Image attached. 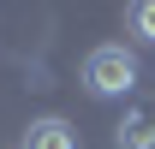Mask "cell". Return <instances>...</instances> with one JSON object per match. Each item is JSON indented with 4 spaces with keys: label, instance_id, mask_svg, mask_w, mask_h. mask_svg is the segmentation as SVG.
<instances>
[{
    "label": "cell",
    "instance_id": "6da1fadb",
    "mask_svg": "<svg viewBox=\"0 0 155 149\" xmlns=\"http://www.w3.org/2000/svg\"><path fill=\"white\" fill-rule=\"evenodd\" d=\"M84 90L101 95V101L131 95V90H137V54H131V48H119V42L90 48V60H84Z\"/></svg>",
    "mask_w": 155,
    "mask_h": 149
},
{
    "label": "cell",
    "instance_id": "7a4b0ae2",
    "mask_svg": "<svg viewBox=\"0 0 155 149\" xmlns=\"http://www.w3.org/2000/svg\"><path fill=\"white\" fill-rule=\"evenodd\" d=\"M114 149H155V95H137L114 125Z\"/></svg>",
    "mask_w": 155,
    "mask_h": 149
},
{
    "label": "cell",
    "instance_id": "3957f363",
    "mask_svg": "<svg viewBox=\"0 0 155 149\" xmlns=\"http://www.w3.org/2000/svg\"><path fill=\"white\" fill-rule=\"evenodd\" d=\"M18 149H78V131L66 125V119H30L24 125V137H18Z\"/></svg>",
    "mask_w": 155,
    "mask_h": 149
},
{
    "label": "cell",
    "instance_id": "277c9868",
    "mask_svg": "<svg viewBox=\"0 0 155 149\" xmlns=\"http://www.w3.org/2000/svg\"><path fill=\"white\" fill-rule=\"evenodd\" d=\"M131 36L155 48V0H137V6H131Z\"/></svg>",
    "mask_w": 155,
    "mask_h": 149
}]
</instances>
